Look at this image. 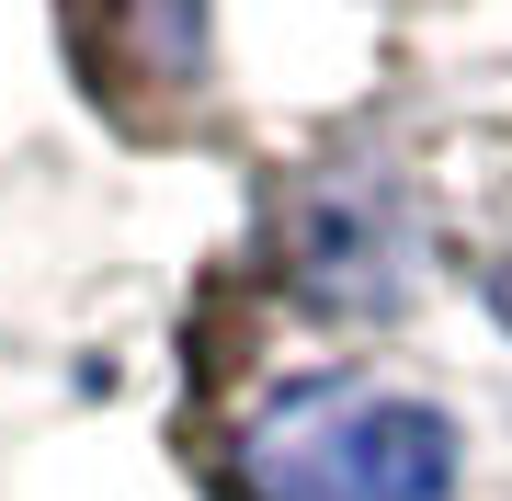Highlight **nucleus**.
Returning a JSON list of instances; mask_svg holds the SVG:
<instances>
[{"label": "nucleus", "instance_id": "3", "mask_svg": "<svg viewBox=\"0 0 512 501\" xmlns=\"http://www.w3.org/2000/svg\"><path fill=\"white\" fill-rule=\"evenodd\" d=\"M296 285L330 308H387L410 285V228L365 171H330L296 194Z\"/></svg>", "mask_w": 512, "mask_h": 501}, {"label": "nucleus", "instance_id": "2", "mask_svg": "<svg viewBox=\"0 0 512 501\" xmlns=\"http://www.w3.org/2000/svg\"><path fill=\"white\" fill-rule=\"evenodd\" d=\"M69 69L126 137H194L205 126V0H57Z\"/></svg>", "mask_w": 512, "mask_h": 501}, {"label": "nucleus", "instance_id": "1", "mask_svg": "<svg viewBox=\"0 0 512 501\" xmlns=\"http://www.w3.org/2000/svg\"><path fill=\"white\" fill-rule=\"evenodd\" d=\"M456 479H467V433L433 399L353 388V376L262 410L239 445L251 501H456Z\"/></svg>", "mask_w": 512, "mask_h": 501}, {"label": "nucleus", "instance_id": "4", "mask_svg": "<svg viewBox=\"0 0 512 501\" xmlns=\"http://www.w3.org/2000/svg\"><path fill=\"white\" fill-rule=\"evenodd\" d=\"M490 308H501V319H512V274H490Z\"/></svg>", "mask_w": 512, "mask_h": 501}]
</instances>
